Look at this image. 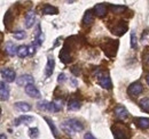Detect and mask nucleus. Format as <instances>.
Returning <instances> with one entry per match:
<instances>
[{"label": "nucleus", "mask_w": 149, "mask_h": 139, "mask_svg": "<svg viewBox=\"0 0 149 139\" xmlns=\"http://www.w3.org/2000/svg\"><path fill=\"white\" fill-rule=\"evenodd\" d=\"M62 130L68 135H74L84 129V124L77 119H69L61 124Z\"/></svg>", "instance_id": "obj_1"}, {"label": "nucleus", "mask_w": 149, "mask_h": 139, "mask_svg": "<svg viewBox=\"0 0 149 139\" xmlns=\"http://www.w3.org/2000/svg\"><path fill=\"white\" fill-rule=\"evenodd\" d=\"M118 45H119V42H118L117 40L107 38V39H104L103 41H101L100 47H101V49L104 52V54H106L108 57L112 58V57H115L116 54H117Z\"/></svg>", "instance_id": "obj_2"}, {"label": "nucleus", "mask_w": 149, "mask_h": 139, "mask_svg": "<svg viewBox=\"0 0 149 139\" xmlns=\"http://www.w3.org/2000/svg\"><path fill=\"white\" fill-rule=\"evenodd\" d=\"M112 135L115 139H130L131 130L123 123H116L111 127Z\"/></svg>", "instance_id": "obj_3"}, {"label": "nucleus", "mask_w": 149, "mask_h": 139, "mask_svg": "<svg viewBox=\"0 0 149 139\" xmlns=\"http://www.w3.org/2000/svg\"><path fill=\"white\" fill-rule=\"evenodd\" d=\"M71 47H72V46H71V45L69 43V41L67 40L65 43H64V46H63V48H62L61 52H60V59H61V62L64 63V64H68V63H70V62L72 61V56H71V52H70Z\"/></svg>", "instance_id": "obj_4"}, {"label": "nucleus", "mask_w": 149, "mask_h": 139, "mask_svg": "<svg viewBox=\"0 0 149 139\" xmlns=\"http://www.w3.org/2000/svg\"><path fill=\"white\" fill-rule=\"evenodd\" d=\"M111 32L117 36H122L127 31V22L126 21H119L115 24L113 28H110Z\"/></svg>", "instance_id": "obj_5"}, {"label": "nucleus", "mask_w": 149, "mask_h": 139, "mask_svg": "<svg viewBox=\"0 0 149 139\" xmlns=\"http://www.w3.org/2000/svg\"><path fill=\"white\" fill-rule=\"evenodd\" d=\"M142 91H143V86L139 81H136L134 83H131L130 87L127 88V94L132 97H135V96L140 95Z\"/></svg>", "instance_id": "obj_6"}, {"label": "nucleus", "mask_w": 149, "mask_h": 139, "mask_svg": "<svg viewBox=\"0 0 149 139\" xmlns=\"http://www.w3.org/2000/svg\"><path fill=\"white\" fill-rule=\"evenodd\" d=\"M1 76H2V79L6 80V82H13L16 79V73L13 69L5 67L1 70Z\"/></svg>", "instance_id": "obj_7"}, {"label": "nucleus", "mask_w": 149, "mask_h": 139, "mask_svg": "<svg viewBox=\"0 0 149 139\" xmlns=\"http://www.w3.org/2000/svg\"><path fill=\"white\" fill-rule=\"evenodd\" d=\"M16 83H17L19 86H24V87H26V86H29V85H35V79H33V76L30 75V74H23V75H21L19 78L16 79Z\"/></svg>", "instance_id": "obj_8"}, {"label": "nucleus", "mask_w": 149, "mask_h": 139, "mask_svg": "<svg viewBox=\"0 0 149 139\" xmlns=\"http://www.w3.org/2000/svg\"><path fill=\"white\" fill-rule=\"evenodd\" d=\"M93 22H94V12L91 10V9H88V10L85 12L83 21H81L83 26H86V28H87V26H91V25L93 24Z\"/></svg>", "instance_id": "obj_9"}, {"label": "nucleus", "mask_w": 149, "mask_h": 139, "mask_svg": "<svg viewBox=\"0 0 149 139\" xmlns=\"http://www.w3.org/2000/svg\"><path fill=\"white\" fill-rule=\"evenodd\" d=\"M54 66H55V62H54L53 56H48V58H47V64H46V66H45V75H46L47 78H49V76L53 74V72H54Z\"/></svg>", "instance_id": "obj_10"}, {"label": "nucleus", "mask_w": 149, "mask_h": 139, "mask_svg": "<svg viewBox=\"0 0 149 139\" xmlns=\"http://www.w3.org/2000/svg\"><path fill=\"white\" fill-rule=\"evenodd\" d=\"M97 81H99V85L103 88V89H111L112 88L111 79H110V76H109L108 74H106V73H104Z\"/></svg>", "instance_id": "obj_11"}, {"label": "nucleus", "mask_w": 149, "mask_h": 139, "mask_svg": "<svg viewBox=\"0 0 149 139\" xmlns=\"http://www.w3.org/2000/svg\"><path fill=\"white\" fill-rule=\"evenodd\" d=\"M94 14L99 17H103L107 14V6L106 3H96L93 8Z\"/></svg>", "instance_id": "obj_12"}, {"label": "nucleus", "mask_w": 149, "mask_h": 139, "mask_svg": "<svg viewBox=\"0 0 149 139\" xmlns=\"http://www.w3.org/2000/svg\"><path fill=\"white\" fill-rule=\"evenodd\" d=\"M115 115H116V118L117 119H119V120H124V119H126L127 116H129V111L124 107V106H117L116 108H115Z\"/></svg>", "instance_id": "obj_13"}, {"label": "nucleus", "mask_w": 149, "mask_h": 139, "mask_svg": "<svg viewBox=\"0 0 149 139\" xmlns=\"http://www.w3.org/2000/svg\"><path fill=\"white\" fill-rule=\"evenodd\" d=\"M41 14L42 15H56V14H58V9L54 6L49 5V3H45L42 6Z\"/></svg>", "instance_id": "obj_14"}, {"label": "nucleus", "mask_w": 149, "mask_h": 139, "mask_svg": "<svg viewBox=\"0 0 149 139\" xmlns=\"http://www.w3.org/2000/svg\"><path fill=\"white\" fill-rule=\"evenodd\" d=\"M25 92L28 96L32 97V98H40V91L38 90L37 88L35 87V85H29L25 87Z\"/></svg>", "instance_id": "obj_15"}, {"label": "nucleus", "mask_w": 149, "mask_h": 139, "mask_svg": "<svg viewBox=\"0 0 149 139\" xmlns=\"http://www.w3.org/2000/svg\"><path fill=\"white\" fill-rule=\"evenodd\" d=\"M35 21H36V14H35V12H32V10L28 12L26 15H25V28L26 29L32 28L33 24H35Z\"/></svg>", "instance_id": "obj_16"}, {"label": "nucleus", "mask_w": 149, "mask_h": 139, "mask_svg": "<svg viewBox=\"0 0 149 139\" xmlns=\"http://www.w3.org/2000/svg\"><path fill=\"white\" fill-rule=\"evenodd\" d=\"M0 96L1 100H7L9 98V88L3 81H1L0 83Z\"/></svg>", "instance_id": "obj_17"}, {"label": "nucleus", "mask_w": 149, "mask_h": 139, "mask_svg": "<svg viewBox=\"0 0 149 139\" xmlns=\"http://www.w3.org/2000/svg\"><path fill=\"white\" fill-rule=\"evenodd\" d=\"M134 123L140 128V129H148L149 128V119L148 118H136L134 119Z\"/></svg>", "instance_id": "obj_18"}, {"label": "nucleus", "mask_w": 149, "mask_h": 139, "mask_svg": "<svg viewBox=\"0 0 149 139\" xmlns=\"http://www.w3.org/2000/svg\"><path fill=\"white\" fill-rule=\"evenodd\" d=\"M33 120H35L33 116H30V115H22V116L17 118V119L14 121V125L17 127V125L22 124V123H24V124H29L30 122H32Z\"/></svg>", "instance_id": "obj_19"}, {"label": "nucleus", "mask_w": 149, "mask_h": 139, "mask_svg": "<svg viewBox=\"0 0 149 139\" xmlns=\"http://www.w3.org/2000/svg\"><path fill=\"white\" fill-rule=\"evenodd\" d=\"M13 18H14V15L12 14V8H10V9H8V10L6 12V15H5V18H3L6 29L10 30V28H12V23H13Z\"/></svg>", "instance_id": "obj_20"}, {"label": "nucleus", "mask_w": 149, "mask_h": 139, "mask_svg": "<svg viewBox=\"0 0 149 139\" xmlns=\"http://www.w3.org/2000/svg\"><path fill=\"white\" fill-rule=\"evenodd\" d=\"M5 50H6V52H7L9 56H14L15 54L17 55V47L15 46V43H14L13 41H8V42L6 43Z\"/></svg>", "instance_id": "obj_21"}, {"label": "nucleus", "mask_w": 149, "mask_h": 139, "mask_svg": "<svg viewBox=\"0 0 149 139\" xmlns=\"http://www.w3.org/2000/svg\"><path fill=\"white\" fill-rule=\"evenodd\" d=\"M15 108L19 111V112H29L30 109H31V106L30 104H28V103H25V102H16L15 104Z\"/></svg>", "instance_id": "obj_22"}, {"label": "nucleus", "mask_w": 149, "mask_h": 139, "mask_svg": "<svg viewBox=\"0 0 149 139\" xmlns=\"http://www.w3.org/2000/svg\"><path fill=\"white\" fill-rule=\"evenodd\" d=\"M80 102L76 98H71L69 102H68V109L69 111H78L80 108Z\"/></svg>", "instance_id": "obj_23"}, {"label": "nucleus", "mask_w": 149, "mask_h": 139, "mask_svg": "<svg viewBox=\"0 0 149 139\" xmlns=\"http://www.w3.org/2000/svg\"><path fill=\"white\" fill-rule=\"evenodd\" d=\"M109 8L113 14H120L123 13L124 10H126V7L125 6H119V5H109Z\"/></svg>", "instance_id": "obj_24"}, {"label": "nucleus", "mask_w": 149, "mask_h": 139, "mask_svg": "<svg viewBox=\"0 0 149 139\" xmlns=\"http://www.w3.org/2000/svg\"><path fill=\"white\" fill-rule=\"evenodd\" d=\"M29 55V47L26 46H19L17 47V56L21 58H24Z\"/></svg>", "instance_id": "obj_25"}, {"label": "nucleus", "mask_w": 149, "mask_h": 139, "mask_svg": "<svg viewBox=\"0 0 149 139\" xmlns=\"http://www.w3.org/2000/svg\"><path fill=\"white\" fill-rule=\"evenodd\" d=\"M45 119V121L47 122V124H48V127H49V129L52 130V133H53V136L54 137H57L58 135H57V129H56V127H55V124H54V122L52 121L49 118H47V116H45L44 118Z\"/></svg>", "instance_id": "obj_26"}, {"label": "nucleus", "mask_w": 149, "mask_h": 139, "mask_svg": "<svg viewBox=\"0 0 149 139\" xmlns=\"http://www.w3.org/2000/svg\"><path fill=\"white\" fill-rule=\"evenodd\" d=\"M140 107L145 111V112H149V98L148 97H146V98H142L141 100H140Z\"/></svg>", "instance_id": "obj_27"}, {"label": "nucleus", "mask_w": 149, "mask_h": 139, "mask_svg": "<svg viewBox=\"0 0 149 139\" xmlns=\"http://www.w3.org/2000/svg\"><path fill=\"white\" fill-rule=\"evenodd\" d=\"M29 136L31 139H37L39 137V130L38 128H30L29 129Z\"/></svg>", "instance_id": "obj_28"}, {"label": "nucleus", "mask_w": 149, "mask_h": 139, "mask_svg": "<svg viewBox=\"0 0 149 139\" xmlns=\"http://www.w3.org/2000/svg\"><path fill=\"white\" fill-rule=\"evenodd\" d=\"M48 104H49V102H47V100H40L37 104V107L40 111H47L48 109Z\"/></svg>", "instance_id": "obj_29"}, {"label": "nucleus", "mask_w": 149, "mask_h": 139, "mask_svg": "<svg viewBox=\"0 0 149 139\" xmlns=\"http://www.w3.org/2000/svg\"><path fill=\"white\" fill-rule=\"evenodd\" d=\"M131 48H136V35L134 31L131 32Z\"/></svg>", "instance_id": "obj_30"}, {"label": "nucleus", "mask_w": 149, "mask_h": 139, "mask_svg": "<svg viewBox=\"0 0 149 139\" xmlns=\"http://www.w3.org/2000/svg\"><path fill=\"white\" fill-rule=\"evenodd\" d=\"M53 103H54V106H55L56 112L62 109V100L61 99H55V100H53Z\"/></svg>", "instance_id": "obj_31"}, {"label": "nucleus", "mask_w": 149, "mask_h": 139, "mask_svg": "<svg viewBox=\"0 0 149 139\" xmlns=\"http://www.w3.org/2000/svg\"><path fill=\"white\" fill-rule=\"evenodd\" d=\"M24 36H25V32H24V31H17V32L14 33V38L17 39V40L24 39Z\"/></svg>", "instance_id": "obj_32"}, {"label": "nucleus", "mask_w": 149, "mask_h": 139, "mask_svg": "<svg viewBox=\"0 0 149 139\" xmlns=\"http://www.w3.org/2000/svg\"><path fill=\"white\" fill-rule=\"evenodd\" d=\"M65 80H67V75H65L64 73H60V74H58V76H57V82L63 83Z\"/></svg>", "instance_id": "obj_33"}, {"label": "nucleus", "mask_w": 149, "mask_h": 139, "mask_svg": "<svg viewBox=\"0 0 149 139\" xmlns=\"http://www.w3.org/2000/svg\"><path fill=\"white\" fill-rule=\"evenodd\" d=\"M143 63H145L146 66L149 67V54H146V55L143 56Z\"/></svg>", "instance_id": "obj_34"}, {"label": "nucleus", "mask_w": 149, "mask_h": 139, "mask_svg": "<svg viewBox=\"0 0 149 139\" xmlns=\"http://www.w3.org/2000/svg\"><path fill=\"white\" fill-rule=\"evenodd\" d=\"M71 72H72V74H74V75H79L80 70H78V66H74V67L71 69Z\"/></svg>", "instance_id": "obj_35"}, {"label": "nucleus", "mask_w": 149, "mask_h": 139, "mask_svg": "<svg viewBox=\"0 0 149 139\" xmlns=\"http://www.w3.org/2000/svg\"><path fill=\"white\" fill-rule=\"evenodd\" d=\"M36 52V46L35 45H31L29 47V55H33Z\"/></svg>", "instance_id": "obj_36"}, {"label": "nucleus", "mask_w": 149, "mask_h": 139, "mask_svg": "<svg viewBox=\"0 0 149 139\" xmlns=\"http://www.w3.org/2000/svg\"><path fill=\"white\" fill-rule=\"evenodd\" d=\"M84 139H96V138L94 137L91 132H86V133H85V136H84Z\"/></svg>", "instance_id": "obj_37"}, {"label": "nucleus", "mask_w": 149, "mask_h": 139, "mask_svg": "<svg viewBox=\"0 0 149 139\" xmlns=\"http://www.w3.org/2000/svg\"><path fill=\"white\" fill-rule=\"evenodd\" d=\"M71 83H72L74 87H77V81H76L74 79H71Z\"/></svg>", "instance_id": "obj_38"}, {"label": "nucleus", "mask_w": 149, "mask_h": 139, "mask_svg": "<svg viewBox=\"0 0 149 139\" xmlns=\"http://www.w3.org/2000/svg\"><path fill=\"white\" fill-rule=\"evenodd\" d=\"M0 139H6V136H5V133H1V136H0Z\"/></svg>", "instance_id": "obj_39"}, {"label": "nucleus", "mask_w": 149, "mask_h": 139, "mask_svg": "<svg viewBox=\"0 0 149 139\" xmlns=\"http://www.w3.org/2000/svg\"><path fill=\"white\" fill-rule=\"evenodd\" d=\"M146 81H147V83H148V86H149V74L146 76Z\"/></svg>", "instance_id": "obj_40"}]
</instances>
